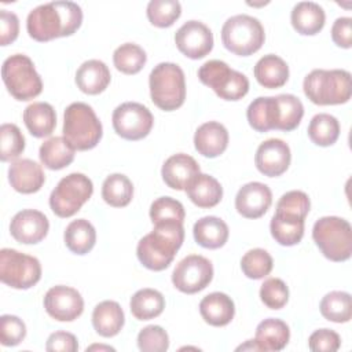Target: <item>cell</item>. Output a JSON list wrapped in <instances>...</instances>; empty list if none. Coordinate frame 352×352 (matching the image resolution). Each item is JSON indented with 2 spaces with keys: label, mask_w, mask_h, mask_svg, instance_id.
<instances>
[{
  "label": "cell",
  "mask_w": 352,
  "mask_h": 352,
  "mask_svg": "<svg viewBox=\"0 0 352 352\" xmlns=\"http://www.w3.org/2000/svg\"><path fill=\"white\" fill-rule=\"evenodd\" d=\"M82 11L73 1H51L33 8L26 19L29 36L40 43L72 36L81 26Z\"/></svg>",
  "instance_id": "cell-1"
},
{
  "label": "cell",
  "mask_w": 352,
  "mask_h": 352,
  "mask_svg": "<svg viewBox=\"0 0 352 352\" xmlns=\"http://www.w3.org/2000/svg\"><path fill=\"white\" fill-rule=\"evenodd\" d=\"M183 241V223L165 221L154 224L153 231L138 242V258L146 268L162 271L173 261Z\"/></svg>",
  "instance_id": "cell-2"
},
{
  "label": "cell",
  "mask_w": 352,
  "mask_h": 352,
  "mask_svg": "<svg viewBox=\"0 0 352 352\" xmlns=\"http://www.w3.org/2000/svg\"><path fill=\"white\" fill-rule=\"evenodd\" d=\"M305 96L315 104L346 103L351 99V73L342 69H315L302 82Z\"/></svg>",
  "instance_id": "cell-3"
},
{
  "label": "cell",
  "mask_w": 352,
  "mask_h": 352,
  "mask_svg": "<svg viewBox=\"0 0 352 352\" xmlns=\"http://www.w3.org/2000/svg\"><path fill=\"white\" fill-rule=\"evenodd\" d=\"M103 129L94 109L82 102L69 104L63 114V138L80 151L94 148L102 139Z\"/></svg>",
  "instance_id": "cell-4"
},
{
  "label": "cell",
  "mask_w": 352,
  "mask_h": 352,
  "mask_svg": "<svg viewBox=\"0 0 352 352\" xmlns=\"http://www.w3.org/2000/svg\"><path fill=\"white\" fill-rule=\"evenodd\" d=\"M148 87L153 103L164 111H173L184 103V73L176 63H158L150 73Z\"/></svg>",
  "instance_id": "cell-5"
},
{
  "label": "cell",
  "mask_w": 352,
  "mask_h": 352,
  "mask_svg": "<svg viewBox=\"0 0 352 352\" xmlns=\"http://www.w3.org/2000/svg\"><path fill=\"white\" fill-rule=\"evenodd\" d=\"M312 238L322 254L331 261H345L352 253V228L348 220L324 216L315 221Z\"/></svg>",
  "instance_id": "cell-6"
},
{
  "label": "cell",
  "mask_w": 352,
  "mask_h": 352,
  "mask_svg": "<svg viewBox=\"0 0 352 352\" xmlns=\"http://www.w3.org/2000/svg\"><path fill=\"white\" fill-rule=\"evenodd\" d=\"M264 40L265 33L261 22L246 14L228 18L221 28L223 45L239 56H249L257 52Z\"/></svg>",
  "instance_id": "cell-7"
},
{
  "label": "cell",
  "mask_w": 352,
  "mask_h": 352,
  "mask_svg": "<svg viewBox=\"0 0 352 352\" xmlns=\"http://www.w3.org/2000/svg\"><path fill=\"white\" fill-rule=\"evenodd\" d=\"M1 77L7 91L16 100H30L43 91V81L32 59L23 54L8 56L1 66Z\"/></svg>",
  "instance_id": "cell-8"
},
{
  "label": "cell",
  "mask_w": 352,
  "mask_h": 352,
  "mask_svg": "<svg viewBox=\"0 0 352 352\" xmlns=\"http://www.w3.org/2000/svg\"><path fill=\"white\" fill-rule=\"evenodd\" d=\"M198 78L224 100H239L249 91L248 77L219 59L205 62L198 70Z\"/></svg>",
  "instance_id": "cell-9"
},
{
  "label": "cell",
  "mask_w": 352,
  "mask_h": 352,
  "mask_svg": "<svg viewBox=\"0 0 352 352\" xmlns=\"http://www.w3.org/2000/svg\"><path fill=\"white\" fill-rule=\"evenodd\" d=\"M94 184L82 173H70L59 180L50 195V206L59 217H72L91 198Z\"/></svg>",
  "instance_id": "cell-10"
},
{
  "label": "cell",
  "mask_w": 352,
  "mask_h": 352,
  "mask_svg": "<svg viewBox=\"0 0 352 352\" xmlns=\"http://www.w3.org/2000/svg\"><path fill=\"white\" fill-rule=\"evenodd\" d=\"M41 278L40 261L15 249L0 250V279L14 289H29Z\"/></svg>",
  "instance_id": "cell-11"
},
{
  "label": "cell",
  "mask_w": 352,
  "mask_h": 352,
  "mask_svg": "<svg viewBox=\"0 0 352 352\" xmlns=\"http://www.w3.org/2000/svg\"><path fill=\"white\" fill-rule=\"evenodd\" d=\"M113 128L118 136L126 140L146 138L154 124L151 111L138 102H125L113 111Z\"/></svg>",
  "instance_id": "cell-12"
},
{
  "label": "cell",
  "mask_w": 352,
  "mask_h": 352,
  "mask_svg": "<svg viewBox=\"0 0 352 352\" xmlns=\"http://www.w3.org/2000/svg\"><path fill=\"white\" fill-rule=\"evenodd\" d=\"M213 278L212 263L199 254H190L180 260L172 272L173 286L186 294L204 290Z\"/></svg>",
  "instance_id": "cell-13"
},
{
  "label": "cell",
  "mask_w": 352,
  "mask_h": 352,
  "mask_svg": "<svg viewBox=\"0 0 352 352\" xmlns=\"http://www.w3.org/2000/svg\"><path fill=\"white\" fill-rule=\"evenodd\" d=\"M177 50L191 59L206 56L213 48L212 30L199 21H187L175 33Z\"/></svg>",
  "instance_id": "cell-14"
},
{
  "label": "cell",
  "mask_w": 352,
  "mask_h": 352,
  "mask_svg": "<svg viewBox=\"0 0 352 352\" xmlns=\"http://www.w3.org/2000/svg\"><path fill=\"white\" fill-rule=\"evenodd\" d=\"M44 308L47 314L59 322H72L84 311L81 294L70 286H52L44 296Z\"/></svg>",
  "instance_id": "cell-15"
},
{
  "label": "cell",
  "mask_w": 352,
  "mask_h": 352,
  "mask_svg": "<svg viewBox=\"0 0 352 352\" xmlns=\"http://www.w3.org/2000/svg\"><path fill=\"white\" fill-rule=\"evenodd\" d=\"M290 147L283 140L275 138L263 142L257 147L254 155L256 168L268 177H276L285 173L290 165Z\"/></svg>",
  "instance_id": "cell-16"
},
{
  "label": "cell",
  "mask_w": 352,
  "mask_h": 352,
  "mask_svg": "<svg viewBox=\"0 0 352 352\" xmlns=\"http://www.w3.org/2000/svg\"><path fill=\"white\" fill-rule=\"evenodd\" d=\"M48 230L50 223L47 216L34 209H23L18 212L10 223V232L12 238L25 245L38 243L47 236Z\"/></svg>",
  "instance_id": "cell-17"
},
{
  "label": "cell",
  "mask_w": 352,
  "mask_h": 352,
  "mask_svg": "<svg viewBox=\"0 0 352 352\" xmlns=\"http://www.w3.org/2000/svg\"><path fill=\"white\" fill-rule=\"evenodd\" d=\"M272 204L270 187L260 182H250L242 186L235 197L236 212L246 219L261 217Z\"/></svg>",
  "instance_id": "cell-18"
},
{
  "label": "cell",
  "mask_w": 352,
  "mask_h": 352,
  "mask_svg": "<svg viewBox=\"0 0 352 352\" xmlns=\"http://www.w3.org/2000/svg\"><path fill=\"white\" fill-rule=\"evenodd\" d=\"M8 182L15 191L22 194H33L43 187L45 175L41 165H38L36 161L22 158L10 165Z\"/></svg>",
  "instance_id": "cell-19"
},
{
  "label": "cell",
  "mask_w": 352,
  "mask_h": 352,
  "mask_svg": "<svg viewBox=\"0 0 352 352\" xmlns=\"http://www.w3.org/2000/svg\"><path fill=\"white\" fill-rule=\"evenodd\" d=\"M199 172L198 162L191 155L184 153L170 155L164 162L161 169L162 180L173 190H186L191 179Z\"/></svg>",
  "instance_id": "cell-20"
},
{
  "label": "cell",
  "mask_w": 352,
  "mask_h": 352,
  "mask_svg": "<svg viewBox=\"0 0 352 352\" xmlns=\"http://www.w3.org/2000/svg\"><path fill=\"white\" fill-rule=\"evenodd\" d=\"M194 146L204 157H219L228 146V132L226 126L217 121L205 122L195 131Z\"/></svg>",
  "instance_id": "cell-21"
},
{
  "label": "cell",
  "mask_w": 352,
  "mask_h": 352,
  "mask_svg": "<svg viewBox=\"0 0 352 352\" xmlns=\"http://www.w3.org/2000/svg\"><path fill=\"white\" fill-rule=\"evenodd\" d=\"M199 314L210 326H227L235 315V305L226 293L213 292L205 296L199 302Z\"/></svg>",
  "instance_id": "cell-22"
},
{
  "label": "cell",
  "mask_w": 352,
  "mask_h": 352,
  "mask_svg": "<svg viewBox=\"0 0 352 352\" xmlns=\"http://www.w3.org/2000/svg\"><path fill=\"white\" fill-rule=\"evenodd\" d=\"M111 74L104 62L99 59L85 60L76 73V84L84 94L98 95L110 84Z\"/></svg>",
  "instance_id": "cell-23"
},
{
  "label": "cell",
  "mask_w": 352,
  "mask_h": 352,
  "mask_svg": "<svg viewBox=\"0 0 352 352\" xmlns=\"http://www.w3.org/2000/svg\"><path fill=\"white\" fill-rule=\"evenodd\" d=\"M290 21L297 33L302 36H314L323 29L326 15L318 3L300 1L293 7Z\"/></svg>",
  "instance_id": "cell-24"
},
{
  "label": "cell",
  "mask_w": 352,
  "mask_h": 352,
  "mask_svg": "<svg viewBox=\"0 0 352 352\" xmlns=\"http://www.w3.org/2000/svg\"><path fill=\"white\" fill-rule=\"evenodd\" d=\"M186 192L198 208H213L221 201L223 187L213 176L199 172L187 184Z\"/></svg>",
  "instance_id": "cell-25"
},
{
  "label": "cell",
  "mask_w": 352,
  "mask_h": 352,
  "mask_svg": "<svg viewBox=\"0 0 352 352\" xmlns=\"http://www.w3.org/2000/svg\"><path fill=\"white\" fill-rule=\"evenodd\" d=\"M125 322L124 311L117 301L104 300L99 302L92 312V326L102 337L117 336Z\"/></svg>",
  "instance_id": "cell-26"
},
{
  "label": "cell",
  "mask_w": 352,
  "mask_h": 352,
  "mask_svg": "<svg viewBox=\"0 0 352 352\" xmlns=\"http://www.w3.org/2000/svg\"><path fill=\"white\" fill-rule=\"evenodd\" d=\"M253 73L261 87L274 89L286 84L289 78V66L280 56L268 54L257 60Z\"/></svg>",
  "instance_id": "cell-27"
},
{
  "label": "cell",
  "mask_w": 352,
  "mask_h": 352,
  "mask_svg": "<svg viewBox=\"0 0 352 352\" xmlns=\"http://www.w3.org/2000/svg\"><path fill=\"white\" fill-rule=\"evenodd\" d=\"M195 242L205 249H219L228 239V226L216 216L201 217L192 228Z\"/></svg>",
  "instance_id": "cell-28"
},
{
  "label": "cell",
  "mask_w": 352,
  "mask_h": 352,
  "mask_svg": "<svg viewBox=\"0 0 352 352\" xmlns=\"http://www.w3.org/2000/svg\"><path fill=\"white\" fill-rule=\"evenodd\" d=\"M290 338V330L286 322L275 318L264 319L256 329L254 341L258 351H282Z\"/></svg>",
  "instance_id": "cell-29"
},
{
  "label": "cell",
  "mask_w": 352,
  "mask_h": 352,
  "mask_svg": "<svg viewBox=\"0 0 352 352\" xmlns=\"http://www.w3.org/2000/svg\"><path fill=\"white\" fill-rule=\"evenodd\" d=\"M23 122L34 138H45L56 126V114L50 103L33 102L23 110Z\"/></svg>",
  "instance_id": "cell-30"
},
{
  "label": "cell",
  "mask_w": 352,
  "mask_h": 352,
  "mask_svg": "<svg viewBox=\"0 0 352 352\" xmlns=\"http://www.w3.org/2000/svg\"><path fill=\"white\" fill-rule=\"evenodd\" d=\"M249 125L257 132L278 128V102L275 96H258L246 110Z\"/></svg>",
  "instance_id": "cell-31"
},
{
  "label": "cell",
  "mask_w": 352,
  "mask_h": 352,
  "mask_svg": "<svg viewBox=\"0 0 352 352\" xmlns=\"http://www.w3.org/2000/svg\"><path fill=\"white\" fill-rule=\"evenodd\" d=\"M74 153L76 148L63 136H52L40 146L38 157L45 168L59 170L73 162Z\"/></svg>",
  "instance_id": "cell-32"
},
{
  "label": "cell",
  "mask_w": 352,
  "mask_h": 352,
  "mask_svg": "<svg viewBox=\"0 0 352 352\" xmlns=\"http://www.w3.org/2000/svg\"><path fill=\"white\" fill-rule=\"evenodd\" d=\"M304 220L294 214L275 212L270 223L272 238L282 246L297 245L304 235Z\"/></svg>",
  "instance_id": "cell-33"
},
{
  "label": "cell",
  "mask_w": 352,
  "mask_h": 352,
  "mask_svg": "<svg viewBox=\"0 0 352 352\" xmlns=\"http://www.w3.org/2000/svg\"><path fill=\"white\" fill-rule=\"evenodd\" d=\"M65 245L76 254H87L96 242V231L85 219L73 220L65 230Z\"/></svg>",
  "instance_id": "cell-34"
},
{
  "label": "cell",
  "mask_w": 352,
  "mask_h": 352,
  "mask_svg": "<svg viewBox=\"0 0 352 352\" xmlns=\"http://www.w3.org/2000/svg\"><path fill=\"white\" fill-rule=\"evenodd\" d=\"M129 308L138 320H148L162 314L165 298L155 289H140L131 297Z\"/></svg>",
  "instance_id": "cell-35"
},
{
  "label": "cell",
  "mask_w": 352,
  "mask_h": 352,
  "mask_svg": "<svg viewBox=\"0 0 352 352\" xmlns=\"http://www.w3.org/2000/svg\"><path fill=\"white\" fill-rule=\"evenodd\" d=\"M133 197V184L128 176L113 173L107 176L102 184L103 201L114 208L126 206Z\"/></svg>",
  "instance_id": "cell-36"
},
{
  "label": "cell",
  "mask_w": 352,
  "mask_h": 352,
  "mask_svg": "<svg viewBox=\"0 0 352 352\" xmlns=\"http://www.w3.org/2000/svg\"><path fill=\"white\" fill-rule=\"evenodd\" d=\"M308 136L316 146H331L337 142L340 136V122L331 114L319 113L314 116L309 121Z\"/></svg>",
  "instance_id": "cell-37"
},
{
  "label": "cell",
  "mask_w": 352,
  "mask_h": 352,
  "mask_svg": "<svg viewBox=\"0 0 352 352\" xmlns=\"http://www.w3.org/2000/svg\"><path fill=\"white\" fill-rule=\"evenodd\" d=\"M319 308L324 319L334 323H346L352 318L351 294L340 290L330 292L322 298Z\"/></svg>",
  "instance_id": "cell-38"
},
{
  "label": "cell",
  "mask_w": 352,
  "mask_h": 352,
  "mask_svg": "<svg viewBox=\"0 0 352 352\" xmlns=\"http://www.w3.org/2000/svg\"><path fill=\"white\" fill-rule=\"evenodd\" d=\"M147 55L144 50L135 43H125L116 48L113 62L118 72L124 74H136L146 65Z\"/></svg>",
  "instance_id": "cell-39"
},
{
  "label": "cell",
  "mask_w": 352,
  "mask_h": 352,
  "mask_svg": "<svg viewBox=\"0 0 352 352\" xmlns=\"http://www.w3.org/2000/svg\"><path fill=\"white\" fill-rule=\"evenodd\" d=\"M278 102V128L283 132H290L298 126L304 116V106L301 100L292 94H280Z\"/></svg>",
  "instance_id": "cell-40"
},
{
  "label": "cell",
  "mask_w": 352,
  "mask_h": 352,
  "mask_svg": "<svg viewBox=\"0 0 352 352\" xmlns=\"http://www.w3.org/2000/svg\"><path fill=\"white\" fill-rule=\"evenodd\" d=\"M147 18L157 28L172 26L182 14V6L176 0H151L147 4Z\"/></svg>",
  "instance_id": "cell-41"
},
{
  "label": "cell",
  "mask_w": 352,
  "mask_h": 352,
  "mask_svg": "<svg viewBox=\"0 0 352 352\" xmlns=\"http://www.w3.org/2000/svg\"><path fill=\"white\" fill-rule=\"evenodd\" d=\"M274 267L271 254L260 248L252 249L241 258L242 272L250 279H261L267 276Z\"/></svg>",
  "instance_id": "cell-42"
},
{
  "label": "cell",
  "mask_w": 352,
  "mask_h": 352,
  "mask_svg": "<svg viewBox=\"0 0 352 352\" xmlns=\"http://www.w3.org/2000/svg\"><path fill=\"white\" fill-rule=\"evenodd\" d=\"M0 144L1 161H14L25 150V138L15 124H3L0 126Z\"/></svg>",
  "instance_id": "cell-43"
},
{
  "label": "cell",
  "mask_w": 352,
  "mask_h": 352,
  "mask_svg": "<svg viewBox=\"0 0 352 352\" xmlns=\"http://www.w3.org/2000/svg\"><path fill=\"white\" fill-rule=\"evenodd\" d=\"M184 208L182 202L170 197L157 198L150 206V219L153 224L165 223V221H184Z\"/></svg>",
  "instance_id": "cell-44"
},
{
  "label": "cell",
  "mask_w": 352,
  "mask_h": 352,
  "mask_svg": "<svg viewBox=\"0 0 352 352\" xmlns=\"http://www.w3.org/2000/svg\"><path fill=\"white\" fill-rule=\"evenodd\" d=\"M260 298L270 309H280L289 301V289L279 278H268L260 287Z\"/></svg>",
  "instance_id": "cell-45"
},
{
  "label": "cell",
  "mask_w": 352,
  "mask_h": 352,
  "mask_svg": "<svg viewBox=\"0 0 352 352\" xmlns=\"http://www.w3.org/2000/svg\"><path fill=\"white\" fill-rule=\"evenodd\" d=\"M138 346L143 352H165L169 348L168 333L157 324L146 326L138 334Z\"/></svg>",
  "instance_id": "cell-46"
},
{
  "label": "cell",
  "mask_w": 352,
  "mask_h": 352,
  "mask_svg": "<svg viewBox=\"0 0 352 352\" xmlns=\"http://www.w3.org/2000/svg\"><path fill=\"white\" fill-rule=\"evenodd\" d=\"M309 198L304 191L293 190L280 197V199L276 204V212L294 214L301 219H305L309 212Z\"/></svg>",
  "instance_id": "cell-47"
},
{
  "label": "cell",
  "mask_w": 352,
  "mask_h": 352,
  "mask_svg": "<svg viewBox=\"0 0 352 352\" xmlns=\"http://www.w3.org/2000/svg\"><path fill=\"white\" fill-rule=\"evenodd\" d=\"M26 336V326L15 315H3L0 318V341L4 346L18 345Z\"/></svg>",
  "instance_id": "cell-48"
},
{
  "label": "cell",
  "mask_w": 352,
  "mask_h": 352,
  "mask_svg": "<svg viewBox=\"0 0 352 352\" xmlns=\"http://www.w3.org/2000/svg\"><path fill=\"white\" fill-rule=\"evenodd\" d=\"M308 346L315 352H336L341 346V338L330 329H319L309 336Z\"/></svg>",
  "instance_id": "cell-49"
},
{
  "label": "cell",
  "mask_w": 352,
  "mask_h": 352,
  "mask_svg": "<svg viewBox=\"0 0 352 352\" xmlns=\"http://www.w3.org/2000/svg\"><path fill=\"white\" fill-rule=\"evenodd\" d=\"M19 33L18 16L7 10L0 11V45H8L14 43Z\"/></svg>",
  "instance_id": "cell-50"
},
{
  "label": "cell",
  "mask_w": 352,
  "mask_h": 352,
  "mask_svg": "<svg viewBox=\"0 0 352 352\" xmlns=\"http://www.w3.org/2000/svg\"><path fill=\"white\" fill-rule=\"evenodd\" d=\"M45 349L50 352H76L78 349V342L72 333L55 331L48 337Z\"/></svg>",
  "instance_id": "cell-51"
},
{
  "label": "cell",
  "mask_w": 352,
  "mask_h": 352,
  "mask_svg": "<svg viewBox=\"0 0 352 352\" xmlns=\"http://www.w3.org/2000/svg\"><path fill=\"white\" fill-rule=\"evenodd\" d=\"M331 38L341 48L352 45V19L349 16L337 18L331 26Z\"/></svg>",
  "instance_id": "cell-52"
},
{
  "label": "cell",
  "mask_w": 352,
  "mask_h": 352,
  "mask_svg": "<svg viewBox=\"0 0 352 352\" xmlns=\"http://www.w3.org/2000/svg\"><path fill=\"white\" fill-rule=\"evenodd\" d=\"M246 349H249V351H258V346H257V344H256L254 340H249L246 344L239 345V346L236 348V351H246Z\"/></svg>",
  "instance_id": "cell-53"
},
{
  "label": "cell",
  "mask_w": 352,
  "mask_h": 352,
  "mask_svg": "<svg viewBox=\"0 0 352 352\" xmlns=\"http://www.w3.org/2000/svg\"><path fill=\"white\" fill-rule=\"evenodd\" d=\"M95 349H99V351H103V349H104V351H114V348H113V346H107V345H96V344H95V345L88 346V348H87V352H88V351H95Z\"/></svg>",
  "instance_id": "cell-54"
}]
</instances>
